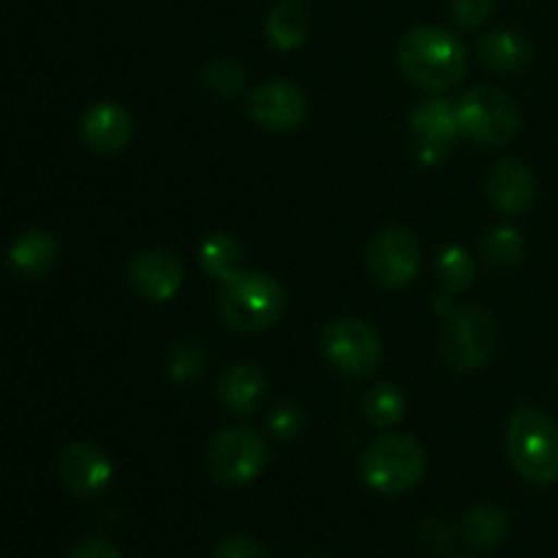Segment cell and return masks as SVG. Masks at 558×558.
<instances>
[{"mask_svg": "<svg viewBox=\"0 0 558 558\" xmlns=\"http://www.w3.org/2000/svg\"><path fill=\"white\" fill-rule=\"evenodd\" d=\"M205 82L218 93V96H234L245 85V69L229 58L210 60L205 65Z\"/></svg>", "mask_w": 558, "mask_h": 558, "instance_id": "obj_26", "label": "cell"}, {"mask_svg": "<svg viewBox=\"0 0 558 558\" xmlns=\"http://www.w3.org/2000/svg\"><path fill=\"white\" fill-rule=\"evenodd\" d=\"M488 199L496 210L501 213H523L537 196V180H534L532 169L521 161V158H501L490 167L488 183Z\"/></svg>", "mask_w": 558, "mask_h": 558, "instance_id": "obj_14", "label": "cell"}, {"mask_svg": "<svg viewBox=\"0 0 558 558\" xmlns=\"http://www.w3.org/2000/svg\"><path fill=\"white\" fill-rule=\"evenodd\" d=\"M69 558H123V556H120L118 545H112L109 539L87 537L71 548Z\"/></svg>", "mask_w": 558, "mask_h": 558, "instance_id": "obj_29", "label": "cell"}, {"mask_svg": "<svg viewBox=\"0 0 558 558\" xmlns=\"http://www.w3.org/2000/svg\"><path fill=\"white\" fill-rule=\"evenodd\" d=\"M58 243L47 232H25L22 238L14 240V245L9 251V259L16 270L36 278L58 265Z\"/></svg>", "mask_w": 558, "mask_h": 558, "instance_id": "obj_19", "label": "cell"}, {"mask_svg": "<svg viewBox=\"0 0 558 558\" xmlns=\"http://www.w3.org/2000/svg\"><path fill=\"white\" fill-rule=\"evenodd\" d=\"M216 558H270V554L251 537H227L216 548Z\"/></svg>", "mask_w": 558, "mask_h": 558, "instance_id": "obj_28", "label": "cell"}, {"mask_svg": "<svg viewBox=\"0 0 558 558\" xmlns=\"http://www.w3.org/2000/svg\"><path fill=\"white\" fill-rule=\"evenodd\" d=\"M365 262L379 287L403 289L420 270V243L409 229H381L368 243Z\"/></svg>", "mask_w": 558, "mask_h": 558, "instance_id": "obj_9", "label": "cell"}, {"mask_svg": "<svg viewBox=\"0 0 558 558\" xmlns=\"http://www.w3.org/2000/svg\"><path fill=\"white\" fill-rule=\"evenodd\" d=\"M456 112L461 134L485 147L507 145L515 140L518 129H521L515 101L494 85H480L463 93L461 101L456 104Z\"/></svg>", "mask_w": 558, "mask_h": 558, "instance_id": "obj_5", "label": "cell"}, {"mask_svg": "<svg viewBox=\"0 0 558 558\" xmlns=\"http://www.w3.org/2000/svg\"><path fill=\"white\" fill-rule=\"evenodd\" d=\"M287 308V292L267 272L238 270L218 287V311L232 330L262 332L276 325Z\"/></svg>", "mask_w": 558, "mask_h": 558, "instance_id": "obj_2", "label": "cell"}, {"mask_svg": "<svg viewBox=\"0 0 558 558\" xmlns=\"http://www.w3.org/2000/svg\"><path fill=\"white\" fill-rule=\"evenodd\" d=\"M436 276L447 292H466L474 283V259L461 245H450L436 259Z\"/></svg>", "mask_w": 558, "mask_h": 558, "instance_id": "obj_23", "label": "cell"}, {"mask_svg": "<svg viewBox=\"0 0 558 558\" xmlns=\"http://www.w3.org/2000/svg\"><path fill=\"white\" fill-rule=\"evenodd\" d=\"M494 14V0H452V20L466 31L485 25Z\"/></svg>", "mask_w": 558, "mask_h": 558, "instance_id": "obj_27", "label": "cell"}, {"mask_svg": "<svg viewBox=\"0 0 558 558\" xmlns=\"http://www.w3.org/2000/svg\"><path fill=\"white\" fill-rule=\"evenodd\" d=\"M477 52L483 63L490 71H499V74H515V71L526 69L529 60H532V47H529L526 36L507 31V27L480 38Z\"/></svg>", "mask_w": 558, "mask_h": 558, "instance_id": "obj_17", "label": "cell"}, {"mask_svg": "<svg viewBox=\"0 0 558 558\" xmlns=\"http://www.w3.org/2000/svg\"><path fill=\"white\" fill-rule=\"evenodd\" d=\"M267 392V379L256 365L234 363L218 379V398L232 412H254Z\"/></svg>", "mask_w": 558, "mask_h": 558, "instance_id": "obj_16", "label": "cell"}, {"mask_svg": "<svg viewBox=\"0 0 558 558\" xmlns=\"http://www.w3.org/2000/svg\"><path fill=\"white\" fill-rule=\"evenodd\" d=\"M363 409L365 417L376 428H392V425L401 423L403 412H407V398L396 385H376L365 392Z\"/></svg>", "mask_w": 558, "mask_h": 558, "instance_id": "obj_22", "label": "cell"}, {"mask_svg": "<svg viewBox=\"0 0 558 558\" xmlns=\"http://www.w3.org/2000/svg\"><path fill=\"white\" fill-rule=\"evenodd\" d=\"M412 134L417 140V153L423 161H441L461 136L456 107L445 98L423 101L412 112Z\"/></svg>", "mask_w": 558, "mask_h": 558, "instance_id": "obj_12", "label": "cell"}, {"mask_svg": "<svg viewBox=\"0 0 558 558\" xmlns=\"http://www.w3.org/2000/svg\"><path fill=\"white\" fill-rule=\"evenodd\" d=\"M202 267H205L207 276L218 278H229L232 272L240 270V262H243V248H240L238 240L227 232H216L202 243L199 251Z\"/></svg>", "mask_w": 558, "mask_h": 558, "instance_id": "obj_21", "label": "cell"}, {"mask_svg": "<svg viewBox=\"0 0 558 558\" xmlns=\"http://www.w3.org/2000/svg\"><path fill=\"white\" fill-rule=\"evenodd\" d=\"M82 140L98 153L123 150L131 140L129 109L114 101H98L82 114Z\"/></svg>", "mask_w": 558, "mask_h": 558, "instance_id": "obj_15", "label": "cell"}, {"mask_svg": "<svg viewBox=\"0 0 558 558\" xmlns=\"http://www.w3.org/2000/svg\"><path fill=\"white\" fill-rule=\"evenodd\" d=\"M129 276L142 298L167 303V300H172L178 294L180 283H183V265L169 251L150 248L142 251V254H136L131 259Z\"/></svg>", "mask_w": 558, "mask_h": 558, "instance_id": "obj_13", "label": "cell"}, {"mask_svg": "<svg viewBox=\"0 0 558 558\" xmlns=\"http://www.w3.org/2000/svg\"><path fill=\"white\" fill-rule=\"evenodd\" d=\"M325 357L336 365L341 374L363 379L371 376L381 363V341L374 327L363 319L343 316L327 325L322 336Z\"/></svg>", "mask_w": 558, "mask_h": 558, "instance_id": "obj_8", "label": "cell"}, {"mask_svg": "<svg viewBox=\"0 0 558 558\" xmlns=\"http://www.w3.org/2000/svg\"><path fill=\"white\" fill-rule=\"evenodd\" d=\"M248 112L262 129L292 131L308 114V98L298 85L287 80H270L251 93Z\"/></svg>", "mask_w": 558, "mask_h": 558, "instance_id": "obj_10", "label": "cell"}, {"mask_svg": "<svg viewBox=\"0 0 558 558\" xmlns=\"http://www.w3.org/2000/svg\"><path fill=\"white\" fill-rule=\"evenodd\" d=\"M270 430L281 439H289L300 430V412L294 407H278L270 417Z\"/></svg>", "mask_w": 558, "mask_h": 558, "instance_id": "obj_30", "label": "cell"}, {"mask_svg": "<svg viewBox=\"0 0 558 558\" xmlns=\"http://www.w3.org/2000/svg\"><path fill=\"white\" fill-rule=\"evenodd\" d=\"M314 558H332V556H314Z\"/></svg>", "mask_w": 558, "mask_h": 558, "instance_id": "obj_31", "label": "cell"}, {"mask_svg": "<svg viewBox=\"0 0 558 558\" xmlns=\"http://www.w3.org/2000/svg\"><path fill=\"white\" fill-rule=\"evenodd\" d=\"M398 60L414 85L430 93H445L466 76L469 54L461 38L447 27L423 25L403 36Z\"/></svg>", "mask_w": 558, "mask_h": 558, "instance_id": "obj_1", "label": "cell"}, {"mask_svg": "<svg viewBox=\"0 0 558 558\" xmlns=\"http://www.w3.org/2000/svg\"><path fill=\"white\" fill-rule=\"evenodd\" d=\"M267 463V441L248 425H234L213 436L207 447V469L221 485H245L262 474Z\"/></svg>", "mask_w": 558, "mask_h": 558, "instance_id": "obj_7", "label": "cell"}, {"mask_svg": "<svg viewBox=\"0 0 558 558\" xmlns=\"http://www.w3.org/2000/svg\"><path fill=\"white\" fill-rule=\"evenodd\" d=\"M360 472L376 494L398 496L412 490L425 474V450L407 434H385L371 441L360 461Z\"/></svg>", "mask_w": 558, "mask_h": 558, "instance_id": "obj_4", "label": "cell"}, {"mask_svg": "<svg viewBox=\"0 0 558 558\" xmlns=\"http://www.w3.org/2000/svg\"><path fill=\"white\" fill-rule=\"evenodd\" d=\"M507 456L529 483L548 485L558 480V425L545 412L523 407L507 425Z\"/></svg>", "mask_w": 558, "mask_h": 558, "instance_id": "obj_3", "label": "cell"}, {"mask_svg": "<svg viewBox=\"0 0 558 558\" xmlns=\"http://www.w3.org/2000/svg\"><path fill=\"white\" fill-rule=\"evenodd\" d=\"M58 477L74 496H96L112 480V463L107 452L87 441H74L58 456Z\"/></svg>", "mask_w": 558, "mask_h": 558, "instance_id": "obj_11", "label": "cell"}, {"mask_svg": "<svg viewBox=\"0 0 558 558\" xmlns=\"http://www.w3.org/2000/svg\"><path fill=\"white\" fill-rule=\"evenodd\" d=\"M499 327L483 305H461L441 330V354L456 371H477L494 357Z\"/></svg>", "mask_w": 558, "mask_h": 558, "instance_id": "obj_6", "label": "cell"}, {"mask_svg": "<svg viewBox=\"0 0 558 558\" xmlns=\"http://www.w3.org/2000/svg\"><path fill=\"white\" fill-rule=\"evenodd\" d=\"M311 31V16L300 0H278L265 22L267 41L276 49L303 47Z\"/></svg>", "mask_w": 558, "mask_h": 558, "instance_id": "obj_18", "label": "cell"}, {"mask_svg": "<svg viewBox=\"0 0 558 558\" xmlns=\"http://www.w3.org/2000/svg\"><path fill=\"white\" fill-rule=\"evenodd\" d=\"M510 532V515L496 505H477L463 521V537L472 548L490 550Z\"/></svg>", "mask_w": 558, "mask_h": 558, "instance_id": "obj_20", "label": "cell"}, {"mask_svg": "<svg viewBox=\"0 0 558 558\" xmlns=\"http://www.w3.org/2000/svg\"><path fill=\"white\" fill-rule=\"evenodd\" d=\"M169 376L178 381H189L199 376L207 365V352L199 341H180L169 352Z\"/></svg>", "mask_w": 558, "mask_h": 558, "instance_id": "obj_25", "label": "cell"}, {"mask_svg": "<svg viewBox=\"0 0 558 558\" xmlns=\"http://www.w3.org/2000/svg\"><path fill=\"white\" fill-rule=\"evenodd\" d=\"M523 254V240L518 234V229L512 227H496L490 229L488 238H485L483 256L494 270H510L521 262Z\"/></svg>", "mask_w": 558, "mask_h": 558, "instance_id": "obj_24", "label": "cell"}]
</instances>
